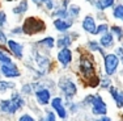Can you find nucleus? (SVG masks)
Instances as JSON below:
<instances>
[{
  "mask_svg": "<svg viewBox=\"0 0 123 121\" xmlns=\"http://www.w3.org/2000/svg\"><path fill=\"white\" fill-rule=\"evenodd\" d=\"M24 99L22 96L20 95L18 92H14L11 99H7V100H1L0 101V111L4 112V113H8V114H13L18 111L20 108L24 107Z\"/></svg>",
  "mask_w": 123,
  "mask_h": 121,
  "instance_id": "nucleus-1",
  "label": "nucleus"
},
{
  "mask_svg": "<svg viewBox=\"0 0 123 121\" xmlns=\"http://www.w3.org/2000/svg\"><path fill=\"white\" fill-rule=\"evenodd\" d=\"M83 104H89L92 107V112L93 114L96 116H105L107 112V108H106V104L105 101L102 100V97L99 95H88L85 97V100L83 101Z\"/></svg>",
  "mask_w": 123,
  "mask_h": 121,
  "instance_id": "nucleus-2",
  "label": "nucleus"
},
{
  "mask_svg": "<svg viewBox=\"0 0 123 121\" xmlns=\"http://www.w3.org/2000/svg\"><path fill=\"white\" fill-rule=\"evenodd\" d=\"M46 29V25L43 20L37 19V17H28L22 25V33L25 34H37L41 33Z\"/></svg>",
  "mask_w": 123,
  "mask_h": 121,
  "instance_id": "nucleus-3",
  "label": "nucleus"
},
{
  "mask_svg": "<svg viewBox=\"0 0 123 121\" xmlns=\"http://www.w3.org/2000/svg\"><path fill=\"white\" fill-rule=\"evenodd\" d=\"M80 70H81V74H83V76H84V82L89 80L93 76H96L93 62L90 58H88L86 55H81L80 57Z\"/></svg>",
  "mask_w": 123,
  "mask_h": 121,
  "instance_id": "nucleus-4",
  "label": "nucleus"
},
{
  "mask_svg": "<svg viewBox=\"0 0 123 121\" xmlns=\"http://www.w3.org/2000/svg\"><path fill=\"white\" fill-rule=\"evenodd\" d=\"M59 88L62 90V92L64 93V96H66L67 99L74 97L76 95V92H77L76 84L69 78H60L59 79Z\"/></svg>",
  "mask_w": 123,
  "mask_h": 121,
  "instance_id": "nucleus-5",
  "label": "nucleus"
},
{
  "mask_svg": "<svg viewBox=\"0 0 123 121\" xmlns=\"http://www.w3.org/2000/svg\"><path fill=\"white\" fill-rule=\"evenodd\" d=\"M119 64V58L115 54H106L105 55V71L107 75H113L117 71Z\"/></svg>",
  "mask_w": 123,
  "mask_h": 121,
  "instance_id": "nucleus-6",
  "label": "nucleus"
},
{
  "mask_svg": "<svg viewBox=\"0 0 123 121\" xmlns=\"http://www.w3.org/2000/svg\"><path fill=\"white\" fill-rule=\"evenodd\" d=\"M51 107L56 111L58 116L60 119H67V111H66V107L63 105V100L62 97H54L51 100Z\"/></svg>",
  "mask_w": 123,
  "mask_h": 121,
  "instance_id": "nucleus-7",
  "label": "nucleus"
},
{
  "mask_svg": "<svg viewBox=\"0 0 123 121\" xmlns=\"http://www.w3.org/2000/svg\"><path fill=\"white\" fill-rule=\"evenodd\" d=\"M0 70H1L3 75L7 76V78H17V76H20V71H18V69H17V66L14 63L3 64V66L0 67Z\"/></svg>",
  "mask_w": 123,
  "mask_h": 121,
  "instance_id": "nucleus-8",
  "label": "nucleus"
},
{
  "mask_svg": "<svg viewBox=\"0 0 123 121\" xmlns=\"http://www.w3.org/2000/svg\"><path fill=\"white\" fill-rule=\"evenodd\" d=\"M36 97H37V101L41 105H46L49 104L50 101V97H51V93L47 88H38L36 91Z\"/></svg>",
  "mask_w": 123,
  "mask_h": 121,
  "instance_id": "nucleus-9",
  "label": "nucleus"
},
{
  "mask_svg": "<svg viewBox=\"0 0 123 121\" xmlns=\"http://www.w3.org/2000/svg\"><path fill=\"white\" fill-rule=\"evenodd\" d=\"M58 61L63 67H67L72 61V51L69 49H60V51L58 53Z\"/></svg>",
  "mask_w": 123,
  "mask_h": 121,
  "instance_id": "nucleus-10",
  "label": "nucleus"
},
{
  "mask_svg": "<svg viewBox=\"0 0 123 121\" xmlns=\"http://www.w3.org/2000/svg\"><path fill=\"white\" fill-rule=\"evenodd\" d=\"M83 29L86 32V33H89V34H96V29H97V26H96V21H94V19H93L92 16H85L84 17Z\"/></svg>",
  "mask_w": 123,
  "mask_h": 121,
  "instance_id": "nucleus-11",
  "label": "nucleus"
},
{
  "mask_svg": "<svg viewBox=\"0 0 123 121\" xmlns=\"http://www.w3.org/2000/svg\"><path fill=\"white\" fill-rule=\"evenodd\" d=\"M7 45H8V48H9L11 51H12L17 58H20V59H21V58H22V49H24V46H22L21 43L13 41V40H8L7 41Z\"/></svg>",
  "mask_w": 123,
  "mask_h": 121,
  "instance_id": "nucleus-12",
  "label": "nucleus"
},
{
  "mask_svg": "<svg viewBox=\"0 0 123 121\" xmlns=\"http://www.w3.org/2000/svg\"><path fill=\"white\" fill-rule=\"evenodd\" d=\"M72 24H74V22H72V20H71V21H68V20L56 19V20L54 21V26H55V28H56L59 32H67V30H68V29L72 26Z\"/></svg>",
  "mask_w": 123,
  "mask_h": 121,
  "instance_id": "nucleus-13",
  "label": "nucleus"
},
{
  "mask_svg": "<svg viewBox=\"0 0 123 121\" xmlns=\"http://www.w3.org/2000/svg\"><path fill=\"white\" fill-rule=\"evenodd\" d=\"M110 92H111L113 99L115 100L117 107H118V108H122V105H123V92H121L119 90H117V88H114V87L110 88Z\"/></svg>",
  "mask_w": 123,
  "mask_h": 121,
  "instance_id": "nucleus-14",
  "label": "nucleus"
},
{
  "mask_svg": "<svg viewBox=\"0 0 123 121\" xmlns=\"http://www.w3.org/2000/svg\"><path fill=\"white\" fill-rule=\"evenodd\" d=\"M71 43H72L71 36H69V34H64V36L59 37V40H58V42H56V46L60 49H67Z\"/></svg>",
  "mask_w": 123,
  "mask_h": 121,
  "instance_id": "nucleus-15",
  "label": "nucleus"
},
{
  "mask_svg": "<svg viewBox=\"0 0 123 121\" xmlns=\"http://www.w3.org/2000/svg\"><path fill=\"white\" fill-rule=\"evenodd\" d=\"M99 43H101L104 48H110V46H113L114 43V38H113V33H105L104 36L101 37V40H99Z\"/></svg>",
  "mask_w": 123,
  "mask_h": 121,
  "instance_id": "nucleus-16",
  "label": "nucleus"
},
{
  "mask_svg": "<svg viewBox=\"0 0 123 121\" xmlns=\"http://www.w3.org/2000/svg\"><path fill=\"white\" fill-rule=\"evenodd\" d=\"M34 54H36V61H37L38 66H39V69L45 70L46 67L50 64V59L47 57H45V55L39 54V53H34Z\"/></svg>",
  "mask_w": 123,
  "mask_h": 121,
  "instance_id": "nucleus-17",
  "label": "nucleus"
},
{
  "mask_svg": "<svg viewBox=\"0 0 123 121\" xmlns=\"http://www.w3.org/2000/svg\"><path fill=\"white\" fill-rule=\"evenodd\" d=\"M28 7H29L28 1H26V0H22V1H20V4L17 5V7L13 8V13H16V14L25 13L26 11H28Z\"/></svg>",
  "mask_w": 123,
  "mask_h": 121,
  "instance_id": "nucleus-18",
  "label": "nucleus"
},
{
  "mask_svg": "<svg viewBox=\"0 0 123 121\" xmlns=\"http://www.w3.org/2000/svg\"><path fill=\"white\" fill-rule=\"evenodd\" d=\"M37 43L39 46H45V48H47V49H52L55 45V40L52 37H46V38H43V40L38 41Z\"/></svg>",
  "mask_w": 123,
  "mask_h": 121,
  "instance_id": "nucleus-19",
  "label": "nucleus"
},
{
  "mask_svg": "<svg viewBox=\"0 0 123 121\" xmlns=\"http://www.w3.org/2000/svg\"><path fill=\"white\" fill-rule=\"evenodd\" d=\"M67 12H68V17H71V19L74 20L75 17H77L79 13H80V7L76 5V4H71L67 8Z\"/></svg>",
  "mask_w": 123,
  "mask_h": 121,
  "instance_id": "nucleus-20",
  "label": "nucleus"
},
{
  "mask_svg": "<svg viewBox=\"0 0 123 121\" xmlns=\"http://www.w3.org/2000/svg\"><path fill=\"white\" fill-rule=\"evenodd\" d=\"M96 5L98 7V9L104 11V9H106V8L113 7V5H114V0H97Z\"/></svg>",
  "mask_w": 123,
  "mask_h": 121,
  "instance_id": "nucleus-21",
  "label": "nucleus"
},
{
  "mask_svg": "<svg viewBox=\"0 0 123 121\" xmlns=\"http://www.w3.org/2000/svg\"><path fill=\"white\" fill-rule=\"evenodd\" d=\"M113 16L118 20H122L123 21V4L117 5L115 8L113 9Z\"/></svg>",
  "mask_w": 123,
  "mask_h": 121,
  "instance_id": "nucleus-22",
  "label": "nucleus"
},
{
  "mask_svg": "<svg viewBox=\"0 0 123 121\" xmlns=\"http://www.w3.org/2000/svg\"><path fill=\"white\" fill-rule=\"evenodd\" d=\"M0 62H1V63H4V64H11V63H12L11 57L5 51H3V50H0Z\"/></svg>",
  "mask_w": 123,
  "mask_h": 121,
  "instance_id": "nucleus-23",
  "label": "nucleus"
},
{
  "mask_svg": "<svg viewBox=\"0 0 123 121\" xmlns=\"http://www.w3.org/2000/svg\"><path fill=\"white\" fill-rule=\"evenodd\" d=\"M11 88H14V84L11 83V82H4L0 80V92H4L7 90H11Z\"/></svg>",
  "mask_w": 123,
  "mask_h": 121,
  "instance_id": "nucleus-24",
  "label": "nucleus"
},
{
  "mask_svg": "<svg viewBox=\"0 0 123 121\" xmlns=\"http://www.w3.org/2000/svg\"><path fill=\"white\" fill-rule=\"evenodd\" d=\"M88 43H89V49L92 50V51H99V53H102V55H106L104 50L98 46V42H96V41H90V42H88Z\"/></svg>",
  "mask_w": 123,
  "mask_h": 121,
  "instance_id": "nucleus-25",
  "label": "nucleus"
},
{
  "mask_svg": "<svg viewBox=\"0 0 123 121\" xmlns=\"http://www.w3.org/2000/svg\"><path fill=\"white\" fill-rule=\"evenodd\" d=\"M111 32H113V33L115 34L119 40H122V38H123V29L121 28V26H111Z\"/></svg>",
  "mask_w": 123,
  "mask_h": 121,
  "instance_id": "nucleus-26",
  "label": "nucleus"
},
{
  "mask_svg": "<svg viewBox=\"0 0 123 121\" xmlns=\"http://www.w3.org/2000/svg\"><path fill=\"white\" fill-rule=\"evenodd\" d=\"M107 29H109L107 24H101V25L97 26V29H96V34H102V36H104L105 33H107Z\"/></svg>",
  "mask_w": 123,
  "mask_h": 121,
  "instance_id": "nucleus-27",
  "label": "nucleus"
},
{
  "mask_svg": "<svg viewBox=\"0 0 123 121\" xmlns=\"http://www.w3.org/2000/svg\"><path fill=\"white\" fill-rule=\"evenodd\" d=\"M5 22H7V16H5L4 12H1V11H0V28H4Z\"/></svg>",
  "mask_w": 123,
  "mask_h": 121,
  "instance_id": "nucleus-28",
  "label": "nucleus"
},
{
  "mask_svg": "<svg viewBox=\"0 0 123 121\" xmlns=\"http://www.w3.org/2000/svg\"><path fill=\"white\" fill-rule=\"evenodd\" d=\"M55 113H52L51 111H47V113H46V120L45 121H55Z\"/></svg>",
  "mask_w": 123,
  "mask_h": 121,
  "instance_id": "nucleus-29",
  "label": "nucleus"
},
{
  "mask_svg": "<svg viewBox=\"0 0 123 121\" xmlns=\"http://www.w3.org/2000/svg\"><path fill=\"white\" fill-rule=\"evenodd\" d=\"M18 121H36V120H34L30 114H22V116L18 119Z\"/></svg>",
  "mask_w": 123,
  "mask_h": 121,
  "instance_id": "nucleus-30",
  "label": "nucleus"
},
{
  "mask_svg": "<svg viewBox=\"0 0 123 121\" xmlns=\"http://www.w3.org/2000/svg\"><path fill=\"white\" fill-rule=\"evenodd\" d=\"M42 3L46 5L47 9H52V8H54V3H52V0H42Z\"/></svg>",
  "mask_w": 123,
  "mask_h": 121,
  "instance_id": "nucleus-31",
  "label": "nucleus"
},
{
  "mask_svg": "<svg viewBox=\"0 0 123 121\" xmlns=\"http://www.w3.org/2000/svg\"><path fill=\"white\" fill-rule=\"evenodd\" d=\"M115 53H117V54H115L117 57H121L122 59H123V48H119V49H117V51H115Z\"/></svg>",
  "mask_w": 123,
  "mask_h": 121,
  "instance_id": "nucleus-32",
  "label": "nucleus"
},
{
  "mask_svg": "<svg viewBox=\"0 0 123 121\" xmlns=\"http://www.w3.org/2000/svg\"><path fill=\"white\" fill-rule=\"evenodd\" d=\"M12 33L13 34H21L22 33V28H14V29H12Z\"/></svg>",
  "mask_w": 123,
  "mask_h": 121,
  "instance_id": "nucleus-33",
  "label": "nucleus"
},
{
  "mask_svg": "<svg viewBox=\"0 0 123 121\" xmlns=\"http://www.w3.org/2000/svg\"><path fill=\"white\" fill-rule=\"evenodd\" d=\"M22 91H24V92H26V93H30L31 92V87L29 84H26L24 88H22Z\"/></svg>",
  "mask_w": 123,
  "mask_h": 121,
  "instance_id": "nucleus-34",
  "label": "nucleus"
},
{
  "mask_svg": "<svg viewBox=\"0 0 123 121\" xmlns=\"http://www.w3.org/2000/svg\"><path fill=\"white\" fill-rule=\"evenodd\" d=\"M0 41H1V42H7V37H5V34L3 33L1 30H0Z\"/></svg>",
  "mask_w": 123,
  "mask_h": 121,
  "instance_id": "nucleus-35",
  "label": "nucleus"
},
{
  "mask_svg": "<svg viewBox=\"0 0 123 121\" xmlns=\"http://www.w3.org/2000/svg\"><path fill=\"white\" fill-rule=\"evenodd\" d=\"M98 121H111V119L107 117V116H104V117H101V120H98Z\"/></svg>",
  "mask_w": 123,
  "mask_h": 121,
  "instance_id": "nucleus-36",
  "label": "nucleus"
},
{
  "mask_svg": "<svg viewBox=\"0 0 123 121\" xmlns=\"http://www.w3.org/2000/svg\"><path fill=\"white\" fill-rule=\"evenodd\" d=\"M109 84H110V82H109V80H105L104 83H102V87L106 88V87H109Z\"/></svg>",
  "mask_w": 123,
  "mask_h": 121,
  "instance_id": "nucleus-37",
  "label": "nucleus"
},
{
  "mask_svg": "<svg viewBox=\"0 0 123 121\" xmlns=\"http://www.w3.org/2000/svg\"><path fill=\"white\" fill-rule=\"evenodd\" d=\"M88 1H89L90 4H96V3H97V0H88Z\"/></svg>",
  "mask_w": 123,
  "mask_h": 121,
  "instance_id": "nucleus-38",
  "label": "nucleus"
},
{
  "mask_svg": "<svg viewBox=\"0 0 123 121\" xmlns=\"http://www.w3.org/2000/svg\"><path fill=\"white\" fill-rule=\"evenodd\" d=\"M33 1H34V3H36V4H38V3H39V1H41V3H42V0H33Z\"/></svg>",
  "mask_w": 123,
  "mask_h": 121,
  "instance_id": "nucleus-39",
  "label": "nucleus"
},
{
  "mask_svg": "<svg viewBox=\"0 0 123 121\" xmlns=\"http://www.w3.org/2000/svg\"><path fill=\"white\" fill-rule=\"evenodd\" d=\"M8 1H13V0H8Z\"/></svg>",
  "mask_w": 123,
  "mask_h": 121,
  "instance_id": "nucleus-40",
  "label": "nucleus"
},
{
  "mask_svg": "<svg viewBox=\"0 0 123 121\" xmlns=\"http://www.w3.org/2000/svg\"><path fill=\"white\" fill-rule=\"evenodd\" d=\"M122 108H123V105H122Z\"/></svg>",
  "mask_w": 123,
  "mask_h": 121,
  "instance_id": "nucleus-41",
  "label": "nucleus"
}]
</instances>
